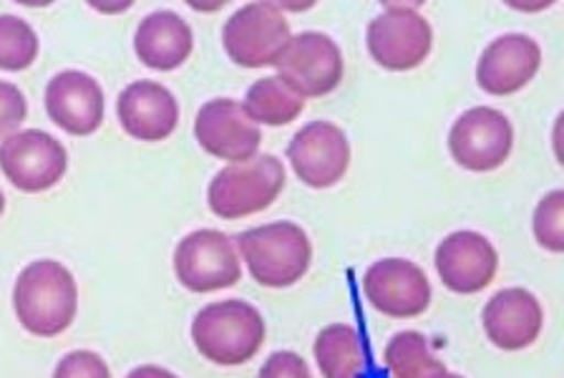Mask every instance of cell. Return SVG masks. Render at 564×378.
I'll return each mask as SVG.
<instances>
[{
  "label": "cell",
  "mask_w": 564,
  "mask_h": 378,
  "mask_svg": "<svg viewBox=\"0 0 564 378\" xmlns=\"http://www.w3.org/2000/svg\"><path fill=\"white\" fill-rule=\"evenodd\" d=\"M15 318L39 338H56L76 318L78 285L74 272L56 260H35L21 270L13 288Z\"/></svg>",
  "instance_id": "cell-1"
},
{
  "label": "cell",
  "mask_w": 564,
  "mask_h": 378,
  "mask_svg": "<svg viewBox=\"0 0 564 378\" xmlns=\"http://www.w3.org/2000/svg\"><path fill=\"white\" fill-rule=\"evenodd\" d=\"M192 341L209 364L242 366L262 348L264 318L258 307L240 298L209 303L192 323Z\"/></svg>",
  "instance_id": "cell-2"
},
{
  "label": "cell",
  "mask_w": 564,
  "mask_h": 378,
  "mask_svg": "<svg viewBox=\"0 0 564 378\" xmlns=\"http://www.w3.org/2000/svg\"><path fill=\"white\" fill-rule=\"evenodd\" d=\"M237 248L250 268L254 283L262 288H290L311 270V237L295 223H270L245 230Z\"/></svg>",
  "instance_id": "cell-3"
},
{
  "label": "cell",
  "mask_w": 564,
  "mask_h": 378,
  "mask_svg": "<svg viewBox=\"0 0 564 378\" xmlns=\"http://www.w3.org/2000/svg\"><path fill=\"white\" fill-rule=\"evenodd\" d=\"M285 190V166L272 154L225 166L207 190V205L223 219H240L268 209Z\"/></svg>",
  "instance_id": "cell-4"
},
{
  "label": "cell",
  "mask_w": 564,
  "mask_h": 378,
  "mask_svg": "<svg viewBox=\"0 0 564 378\" xmlns=\"http://www.w3.org/2000/svg\"><path fill=\"white\" fill-rule=\"evenodd\" d=\"M290 39V23L278 3H247L223 29L227 56L242 68L275 66Z\"/></svg>",
  "instance_id": "cell-5"
},
{
  "label": "cell",
  "mask_w": 564,
  "mask_h": 378,
  "mask_svg": "<svg viewBox=\"0 0 564 378\" xmlns=\"http://www.w3.org/2000/svg\"><path fill=\"white\" fill-rule=\"evenodd\" d=\"M368 54L386 72H411L429 58L434 31L426 15L409 6H386L368 23Z\"/></svg>",
  "instance_id": "cell-6"
},
{
  "label": "cell",
  "mask_w": 564,
  "mask_h": 378,
  "mask_svg": "<svg viewBox=\"0 0 564 378\" xmlns=\"http://www.w3.org/2000/svg\"><path fill=\"white\" fill-rule=\"evenodd\" d=\"M275 66L280 82L300 99L333 94L346 72L338 43L317 31H305L290 39Z\"/></svg>",
  "instance_id": "cell-7"
},
{
  "label": "cell",
  "mask_w": 564,
  "mask_h": 378,
  "mask_svg": "<svg viewBox=\"0 0 564 378\" xmlns=\"http://www.w3.org/2000/svg\"><path fill=\"white\" fill-rule=\"evenodd\" d=\"M68 154L56 137L41 129L15 131L0 142V172L15 190L39 195L64 180Z\"/></svg>",
  "instance_id": "cell-8"
},
{
  "label": "cell",
  "mask_w": 564,
  "mask_h": 378,
  "mask_svg": "<svg viewBox=\"0 0 564 378\" xmlns=\"http://www.w3.org/2000/svg\"><path fill=\"white\" fill-rule=\"evenodd\" d=\"M174 272L192 293H217L240 283L242 266L229 235L194 230L174 250Z\"/></svg>",
  "instance_id": "cell-9"
},
{
  "label": "cell",
  "mask_w": 564,
  "mask_h": 378,
  "mask_svg": "<svg viewBox=\"0 0 564 378\" xmlns=\"http://www.w3.org/2000/svg\"><path fill=\"white\" fill-rule=\"evenodd\" d=\"M514 147V127L505 114L491 107L464 111L448 131V152L469 172H494L509 160Z\"/></svg>",
  "instance_id": "cell-10"
},
{
  "label": "cell",
  "mask_w": 564,
  "mask_h": 378,
  "mask_svg": "<svg viewBox=\"0 0 564 378\" xmlns=\"http://www.w3.org/2000/svg\"><path fill=\"white\" fill-rule=\"evenodd\" d=\"M288 160L300 182L313 190H328L346 177L350 166V142L333 121H311L293 137Z\"/></svg>",
  "instance_id": "cell-11"
},
{
  "label": "cell",
  "mask_w": 564,
  "mask_h": 378,
  "mask_svg": "<svg viewBox=\"0 0 564 378\" xmlns=\"http://www.w3.org/2000/svg\"><path fill=\"white\" fill-rule=\"evenodd\" d=\"M370 305L388 318H419L431 305V283L416 262L386 258L373 262L364 276Z\"/></svg>",
  "instance_id": "cell-12"
},
{
  "label": "cell",
  "mask_w": 564,
  "mask_h": 378,
  "mask_svg": "<svg viewBox=\"0 0 564 378\" xmlns=\"http://www.w3.org/2000/svg\"><path fill=\"white\" fill-rule=\"evenodd\" d=\"M194 137L209 156L235 164L258 156L262 142L260 127L247 117L242 104L235 99L207 101L194 119Z\"/></svg>",
  "instance_id": "cell-13"
},
{
  "label": "cell",
  "mask_w": 564,
  "mask_h": 378,
  "mask_svg": "<svg viewBox=\"0 0 564 378\" xmlns=\"http://www.w3.org/2000/svg\"><path fill=\"white\" fill-rule=\"evenodd\" d=\"M436 272L452 293L474 295L491 285L499 268V255L481 233L458 230L436 248Z\"/></svg>",
  "instance_id": "cell-14"
},
{
  "label": "cell",
  "mask_w": 564,
  "mask_h": 378,
  "mask_svg": "<svg viewBox=\"0 0 564 378\" xmlns=\"http://www.w3.org/2000/svg\"><path fill=\"white\" fill-rule=\"evenodd\" d=\"M542 66V48L524 33L494 39L476 64V84L491 96L522 91Z\"/></svg>",
  "instance_id": "cell-15"
},
{
  "label": "cell",
  "mask_w": 564,
  "mask_h": 378,
  "mask_svg": "<svg viewBox=\"0 0 564 378\" xmlns=\"http://www.w3.org/2000/svg\"><path fill=\"white\" fill-rule=\"evenodd\" d=\"M46 114L70 137H91L104 125V91L94 76L61 72L46 86Z\"/></svg>",
  "instance_id": "cell-16"
},
{
  "label": "cell",
  "mask_w": 564,
  "mask_h": 378,
  "mask_svg": "<svg viewBox=\"0 0 564 378\" xmlns=\"http://www.w3.org/2000/svg\"><path fill=\"white\" fill-rule=\"evenodd\" d=\"M117 117L121 129L139 142H164L180 125V104L166 86L141 78L119 94Z\"/></svg>",
  "instance_id": "cell-17"
},
{
  "label": "cell",
  "mask_w": 564,
  "mask_h": 378,
  "mask_svg": "<svg viewBox=\"0 0 564 378\" xmlns=\"http://www.w3.org/2000/svg\"><path fill=\"white\" fill-rule=\"evenodd\" d=\"M484 331L501 350H522L540 338L544 313L536 298L524 288L499 290L484 307Z\"/></svg>",
  "instance_id": "cell-18"
},
{
  "label": "cell",
  "mask_w": 564,
  "mask_h": 378,
  "mask_svg": "<svg viewBox=\"0 0 564 378\" xmlns=\"http://www.w3.org/2000/svg\"><path fill=\"white\" fill-rule=\"evenodd\" d=\"M315 360L323 378H391L378 366L368 343L346 323H333L315 338Z\"/></svg>",
  "instance_id": "cell-19"
},
{
  "label": "cell",
  "mask_w": 564,
  "mask_h": 378,
  "mask_svg": "<svg viewBox=\"0 0 564 378\" xmlns=\"http://www.w3.org/2000/svg\"><path fill=\"white\" fill-rule=\"evenodd\" d=\"M194 36L189 23L172 11L149 13L139 23L134 51L139 61L154 72H174L192 56Z\"/></svg>",
  "instance_id": "cell-20"
},
{
  "label": "cell",
  "mask_w": 564,
  "mask_h": 378,
  "mask_svg": "<svg viewBox=\"0 0 564 378\" xmlns=\"http://www.w3.org/2000/svg\"><path fill=\"white\" fill-rule=\"evenodd\" d=\"M242 107L254 125L285 127L303 114L305 99L290 91L278 76H264L250 86Z\"/></svg>",
  "instance_id": "cell-21"
},
{
  "label": "cell",
  "mask_w": 564,
  "mask_h": 378,
  "mask_svg": "<svg viewBox=\"0 0 564 378\" xmlns=\"http://www.w3.org/2000/svg\"><path fill=\"white\" fill-rule=\"evenodd\" d=\"M388 374L393 378H426L444 364L431 354L429 341L419 331H403L388 341L383 350Z\"/></svg>",
  "instance_id": "cell-22"
},
{
  "label": "cell",
  "mask_w": 564,
  "mask_h": 378,
  "mask_svg": "<svg viewBox=\"0 0 564 378\" xmlns=\"http://www.w3.org/2000/svg\"><path fill=\"white\" fill-rule=\"evenodd\" d=\"M39 58V36L29 21L0 15V72H25Z\"/></svg>",
  "instance_id": "cell-23"
},
{
  "label": "cell",
  "mask_w": 564,
  "mask_h": 378,
  "mask_svg": "<svg viewBox=\"0 0 564 378\" xmlns=\"http://www.w3.org/2000/svg\"><path fill=\"white\" fill-rule=\"evenodd\" d=\"M534 237L544 250L564 252V190L546 195L534 213Z\"/></svg>",
  "instance_id": "cell-24"
},
{
  "label": "cell",
  "mask_w": 564,
  "mask_h": 378,
  "mask_svg": "<svg viewBox=\"0 0 564 378\" xmlns=\"http://www.w3.org/2000/svg\"><path fill=\"white\" fill-rule=\"evenodd\" d=\"M53 378H111L109 364L94 350H70L58 360Z\"/></svg>",
  "instance_id": "cell-25"
},
{
  "label": "cell",
  "mask_w": 564,
  "mask_h": 378,
  "mask_svg": "<svg viewBox=\"0 0 564 378\" xmlns=\"http://www.w3.org/2000/svg\"><path fill=\"white\" fill-rule=\"evenodd\" d=\"M29 119V101L15 84L0 82V139L15 134V129Z\"/></svg>",
  "instance_id": "cell-26"
},
{
  "label": "cell",
  "mask_w": 564,
  "mask_h": 378,
  "mask_svg": "<svg viewBox=\"0 0 564 378\" xmlns=\"http://www.w3.org/2000/svg\"><path fill=\"white\" fill-rule=\"evenodd\" d=\"M260 378H313L305 358L295 350H278L260 368Z\"/></svg>",
  "instance_id": "cell-27"
},
{
  "label": "cell",
  "mask_w": 564,
  "mask_h": 378,
  "mask_svg": "<svg viewBox=\"0 0 564 378\" xmlns=\"http://www.w3.org/2000/svg\"><path fill=\"white\" fill-rule=\"evenodd\" d=\"M127 378H180L176 374H172V371H166V368H162V366H139V368H134V371H131Z\"/></svg>",
  "instance_id": "cell-28"
},
{
  "label": "cell",
  "mask_w": 564,
  "mask_h": 378,
  "mask_svg": "<svg viewBox=\"0 0 564 378\" xmlns=\"http://www.w3.org/2000/svg\"><path fill=\"white\" fill-rule=\"evenodd\" d=\"M426 378H464V376H456V374L448 371L446 366H441V368H436V371H431Z\"/></svg>",
  "instance_id": "cell-29"
},
{
  "label": "cell",
  "mask_w": 564,
  "mask_h": 378,
  "mask_svg": "<svg viewBox=\"0 0 564 378\" xmlns=\"http://www.w3.org/2000/svg\"><path fill=\"white\" fill-rule=\"evenodd\" d=\"M3 213H6V195L0 192V217H3Z\"/></svg>",
  "instance_id": "cell-30"
}]
</instances>
